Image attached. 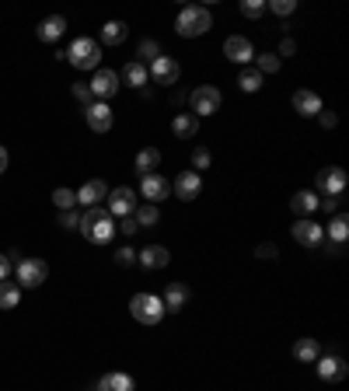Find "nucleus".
Masks as SVG:
<instances>
[{
    "label": "nucleus",
    "mask_w": 349,
    "mask_h": 391,
    "mask_svg": "<svg viewBox=\"0 0 349 391\" xmlns=\"http://www.w3.org/2000/svg\"><path fill=\"white\" fill-rule=\"evenodd\" d=\"M174 28H179V35H182V39H196V35H206V32L213 28V15H210V8L189 4V8H182L179 21H174Z\"/></svg>",
    "instance_id": "f257e3e1"
},
{
    "label": "nucleus",
    "mask_w": 349,
    "mask_h": 391,
    "mask_svg": "<svg viewBox=\"0 0 349 391\" xmlns=\"http://www.w3.org/2000/svg\"><path fill=\"white\" fill-rule=\"evenodd\" d=\"M63 56L77 70H98V63H102V42L98 39H77V42H70V49Z\"/></svg>",
    "instance_id": "f03ea898"
},
{
    "label": "nucleus",
    "mask_w": 349,
    "mask_h": 391,
    "mask_svg": "<svg viewBox=\"0 0 349 391\" xmlns=\"http://www.w3.org/2000/svg\"><path fill=\"white\" fill-rule=\"evenodd\" d=\"M129 311H133V318L140 325H157L164 318V304H161V297H154V293H133Z\"/></svg>",
    "instance_id": "7ed1b4c3"
},
{
    "label": "nucleus",
    "mask_w": 349,
    "mask_h": 391,
    "mask_svg": "<svg viewBox=\"0 0 349 391\" xmlns=\"http://www.w3.org/2000/svg\"><path fill=\"white\" fill-rule=\"evenodd\" d=\"M189 102H193V116H196V119H206V116H217V109H220V102H224V94H220V87L203 84V87L193 91Z\"/></svg>",
    "instance_id": "20e7f679"
},
{
    "label": "nucleus",
    "mask_w": 349,
    "mask_h": 391,
    "mask_svg": "<svg viewBox=\"0 0 349 391\" xmlns=\"http://www.w3.org/2000/svg\"><path fill=\"white\" fill-rule=\"evenodd\" d=\"M15 272H18V286L21 290H35V286H42L49 279V266L42 259H21L15 266Z\"/></svg>",
    "instance_id": "39448f33"
},
{
    "label": "nucleus",
    "mask_w": 349,
    "mask_h": 391,
    "mask_svg": "<svg viewBox=\"0 0 349 391\" xmlns=\"http://www.w3.org/2000/svg\"><path fill=\"white\" fill-rule=\"evenodd\" d=\"M112 217H129L133 210H136V196H133V189L129 185H119V189H109V207H105Z\"/></svg>",
    "instance_id": "423d86ee"
},
{
    "label": "nucleus",
    "mask_w": 349,
    "mask_h": 391,
    "mask_svg": "<svg viewBox=\"0 0 349 391\" xmlns=\"http://www.w3.org/2000/svg\"><path fill=\"white\" fill-rule=\"evenodd\" d=\"M179 73H182V67H179V60H171V56H157L154 63H150V70H147V77H154L161 87H171L174 80H179Z\"/></svg>",
    "instance_id": "0eeeda50"
},
{
    "label": "nucleus",
    "mask_w": 349,
    "mask_h": 391,
    "mask_svg": "<svg viewBox=\"0 0 349 391\" xmlns=\"http://www.w3.org/2000/svg\"><path fill=\"white\" fill-rule=\"evenodd\" d=\"M290 234H294V241L304 245V248H318V245L325 241V227L314 224V220H307V217H301V220L290 227Z\"/></svg>",
    "instance_id": "6e6552de"
},
{
    "label": "nucleus",
    "mask_w": 349,
    "mask_h": 391,
    "mask_svg": "<svg viewBox=\"0 0 349 391\" xmlns=\"http://www.w3.org/2000/svg\"><path fill=\"white\" fill-rule=\"evenodd\" d=\"M105 200H109V185H105L102 178H91V182H84V185L77 189V203L87 207V210H91V207H102Z\"/></svg>",
    "instance_id": "1a4fd4ad"
},
{
    "label": "nucleus",
    "mask_w": 349,
    "mask_h": 391,
    "mask_svg": "<svg viewBox=\"0 0 349 391\" xmlns=\"http://www.w3.org/2000/svg\"><path fill=\"white\" fill-rule=\"evenodd\" d=\"M140 196H143L147 203H154V207H157V203H164L168 196H171V185H168V182L154 171V175H143V178H140Z\"/></svg>",
    "instance_id": "9d476101"
},
{
    "label": "nucleus",
    "mask_w": 349,
    "mask_h": 391,
    "mask_svg": "<svg viewBox=\"0 0 349 391\" xmlns=\"http://www.w3.org/2000/svg\"><path fill=\"white\" fill-rule=\"evenodd\" d=\"M80 234L91 241V245H109L112 238H116V217L112 214H105L102 220H95V224H87V227H80Z\"/></svg>",
    "instance_id": "9b49d317"
},
{
    "label": "nucleus",
    "mask_w": 349,
    "mask_h": 391,
    "mask_svg": "<svg viewBox=\"0 0 349 391\" xmlns=\"http://www.w3.org/2000/svg\"><path fill=\"white\" fill-rule=\"evenodd\" d=\"M314 182H318L321 196H342V192H346V182H349V178H346V171H342V168H335V164H332V168H321Z\"/></svg>",
    "instance_id": "f8f14e48"
},
{
    "label": "nucleus",
    "mask_w": 349,
    "mask_h": 391,
    "mask_svg": "<svg viewBox=\"0 0 349 391\" xmlns=\"http://www.w3.org/2000/svg\"><path fill=\"white\" fill-rule=\"evenodd\" d=\"M87 87H91V94H95V98H102V102H105V98H112L123 84H119V73H116V70H102V67H98Z\"/></svg>",
    "instance_id": "ddd939ff"
},
{
    "label": "nucleus",
    "mask_w": 349,
    "mask_h": 391,
    "mask_svg": "<svg viewBox=\"0 0 349 391\" xmlns=\"http://www.w3.org/2000/svg\"><path fill=\"white\" fill-rule=\"evenodd\" d=\"M84 116H87V126H91L95 133H109L112 130V109H109V102H91L84 109Z\"/></svg>",
    "instance_id": "4468645a"
},
{
    "label": "nucleus",
    "mask_w": 349,
    "mask_h": 391,
    "mask_svg": "<svg viewBox=\"0 0 349 391\" xmlns=\"http://www.w3.org/2000/svg\"><path fill=\"white\" fill-rule=\"evenodd\" d=\"M224 56L234 60V63H241V67H248V63L255 60V49H251V42H248L244 35H231V39L224 42Z\"/></svg>",
    "instance_id": "2eb2a0df"
},
{
    "label": "nucleus",
    "mask_w": 349,
    "mask_h": 391,
    "mask_svg": "<svg viewBox=\"0 0 349 391\" xmlns=\"http://www.w3.org/2000/svg\"><path fill=\"white\" fill-rule=\"evenodd\" d=\"M161 304H164V311H182V308H189V286H186V283H168Z\"/></svg>",
    "instance_id": "dca6fc26"
},
{
    "label": "nucleus",
    "mask_w": 349,
    "mask_h": 391,
    "mask_svg": "<svg viewBox=\"0 0 349 391\" xmlns=\"http://www.w3.org/2000/svg\"><path fill=\"white\" fill-rule=\"evenodd\" d=\"M199 189H203V178L196 175V171H182L179 178H174V196H179V200H196L199 196Z\"/></svg>",
    "instance_id": "f3484780"
},
{
    "label": "nucleus",
    "mask_w": 349,
    "mask_h": 391,
    "mask_svg": "<svg viewBox=\"0 0 349 391\" xmlns=\"http://www.w3.org/2000/svg\"><path fill=\"white\" fill-rule=\"evenodd\" d=\"M349 374L346 360L342 356H318V377L321 381H342Z\"/></svg>",
    "instance_id": "a211bd4d"
},
{
    "label": "nucleus",
    "mask_w": 349,
    "mask_h": 391,
    "mask_svg": "<svg viewBox=\"0 0 349 391\" xmlns=\"http://www.w3.org/2000/svg\"><path fill=\"white\" fill-rule=\"evenodd\" d=\"M136 262L147 266V269H164V266L171 262V252H168L164 245H150V248L136 252Z\"/></svg>",
    "instance_id": "6ab92c4d"
},
{
    "label": "nucleus",
    "mask_w": 349,
    "mask_h": 391,
    "mask_svg": "<svg viewBox=\"0 0 349 391\" xmlns=\"http://www.w3.org/2000/svg\"><path fill=\"white\" fill-rule=\"evenodd\" d=\"M294 109H297L301 116H318V112H321V98H318L314 91L301 87V91H294Z\"/></svg>",
    "instance_id": "aec40b11"
},
{
    "label": "nucleus",
    "mask_w": 349,
    "mask_h": 391,
    "mask_svg": "<svg viewBox=\"0 0 349 391\" xmlns=\"http://www.w3.org/2000/svg\"><path fill=\"white\" fill-rule=\"evenodd\" d=\"M63 32H66V21H63L60 15H49V18L39 21V28H35V35H39L42 42H56Z\"/></svg>",
    "instance_id": "412c9836"
},
{
    "label": "nucleus",
    "mask_w": 349,
    "mask_h": 391,
    "mask_svg": "<svg viewBox=\"0 0 349 391\" xmlns=\"http://www.w3.org/2000/svg\"><path fill=\"white\" fill-rule=\"evenodd\" d=\"M171 130H174V137H179V140H193L199 133V119L189 116V112H179V116H174V123H171Z\"/></svg>",
    "instance_id": "4be33fe9"
},
{
    "label": "nucleus",
    "mask_w": 349,
    "mask_h": 391,
    "mask_svg": "<svg viewBox=\"0 0 349 391\" xmlns=\"http://www.w3.org/2000/svg\"><path fill=\"white\" fill-rule=\"evenodd\" d=\"M290 210L297 214V217H307V214H314L318 210V192H307V189H301L294 200H290Z\"/></svg>",
    "instance_id": "5701e85b"
},
{
    "label": "nucleus",
    "mask_w": 349,
    "mask_h": 391,
    "mask_svg": "<svg viewBox=\"0 0 349 391\" xmlns=\"http://www.w3.org/2000/svg\"><path fill=\"white\" fill-rule=\"evenodd\" d=\"M95 391H133V377L129 374H119V370L116 374H105Z\"/></svg>",
    "instance_id": "b1692460"
},
{
    "label": "nucleus",
    "mask_w": 349,
    "mask_h": 391,
    "mask_svg": "<svg viewBox=\"0 0 349 391\" xmlns=\"http://www.w3.org/2000/svg\"><path fill=\"white\" fill-rule=\"evenodd\" d=\"M18 301H21V286L15 279H0V308L11 311V308H18Z\"/></svg>",
    "instance_id": "393cba45"
},
{
    "label": "nucleus",
    "mask_w": 349,
    "mask_h": 391,
    "mask_svg": "<svg viewBox=\"0 0 349 391\" xmlns=\"http://www.w3.org/2000/svg\"><path fill=\"white\" fill-rule=\"evenodd\" d=\"M126 35H129V28H126L123 21H105V25H102V42H105V46H123Z\"/></svg>",
    "instance_id": "a878e982"
},
{
    "label": "nucleus",
    "mask_w": 349,
    "mask_h": 391,
    "mask_svg": "<svg viewBox=\"0 0 349 391\" xmlns=\"http://www.w3.org/2000/svg\"><path fill=\"white\" fill-rule=\"evenodd\" d=\"M154 168H161V150L157 147H143L136 154V171L140 175H154Z\"/></svg>",
    "instance_id": "bb28decb"
},
{
    "label": "nucleus",
    "mask_w": 349,
    "mask_h": 391,
    "mask_svg": "<svg viewBox=\"0 0 349 391\" xmlns=\"http://www.w3.org/2000/svg\"><path fill=\"white\" fill-rule=\"evenodd\" d=\"M318 356H321V349H318L314 339H297V342H294V360H301V363H314Z\"/></svg>",
    "instance_id": "cd10ccee"
},
{
    "label": "nucleus",
    "mask_w": 349,
    "mask_h": 391,
    "mask_svg": "<svg viewBox=\"0 0 349 391\" xmlns=\"http://www.w3.org/2000/svg\"><path fill=\"white\" fill-rule=\"evenodd\" d=\"M123 77H126V84H133V87H143L150 77H147V67L140 63V60H129L126 63V70H123Z\"/></svg>",
    "instance_id": "c85d7f7f"
},
{
    "label": "nucleus",
    "mask_w": 349,
    "mask_h": 391,
    "mask_svg": "<svg viewBox=\"0 0 349 391\" xmlns=\"http://www.w3.org/2000/svg\"><path fill=\"white\" fill-rule=\"evenodd\" d=\"M133 220H136V227H154V224L161 220V210H157L154 203H143V207L133 210Z\"/></svg>",
    "instance_id": "c756f323"
},
{
    "label": "nucleus",
    "mask_w": 349,
    "mask_h": 391,
    "mask_svg": "<svg viewBox=\"0 0 349 391\" xmlns=\"http://www.w3.org/2000/svg\"><path fill=\"white\" fill-rule=\"evenodd\" d=\"M328 238H332L335 245H342V241L349 238V217H346V214H339V217L328 220Z\"/></svg>",
    "instance_id": "7c9ffc66"
},
{
    "label": "nucleus",
    "mask_w": 349,
    "mask_h": 391,
    "mask_svg": "<svg viewBox=\"0 0 349 391\" xmlns=\"http://www.w3.org/2000/svg\"><path fill=\"white\" fill-rule=\"evenodd\" d=\"M238 87H241V91H248V94H255V91L262 87V73H258V70H251V67H244V70H241V77H238Z\"/></svg>",
    "instance_id": "2f4dec72"
},
{
    "label": "nucleus",
    "mask_w": 349,
    "mask_h": 391,
    "mask_svg": "<svg viewBox=\"0 0 349 391\" xmlns=\"http://www.w3.org/2000/svg\"><path fill=\"white\" fill-rule=\"evenodd\" d=\"M53 203H56L60 214H63V210H73V207H77V192H73V189H56V192H53Z\"/></svg>",
    "instance_id": "473e14b6"
},
{
    "label": "nucleus",
    "mask_w": 349,
    "mask_h": 391,
    "mask_svg": "<svg viewBox=\"0 0 349 391\" xmlns=\"http://www.w3.org/2000/svg\"><path fill=\"white\" fill-rule=\"evenodd\" d=\"M280 67H283V60L276 53H262L258 56V73H276Z\"/></svg>",
    "instance_id": "72a5a7b5"
},
{
    "label": "nucleus",
    "mask_w": 349,
    "mask_h": 391,
    "mask_svg": "<svg viewBox=\"0 0 349 391\" xmlns=\"http://www.w3.org/2000/svg\"><path fill=\"white\" fill-rule=\"evenodd\" d=\"M210 164H213V154H210L206 147H196V150H193V171L199 175V171H206Z\"/></svg>",
    "instance_id": "f704fd0d"
},
{
    "label": "nucleus",
    "mask_w": 349,
    "mask_h": 391,
    "mask_svg": "<svg viewBox=\"0 0 349 391\" xmlns=\"http://www.w3.org/2000/svg\"><path fill=\"white\" fill-rule=\"evenodd\" d=\"M241 15H244V18H262V15H266V0H244V4H241Z\"/></svg>",
    "instance_id": "c9c22d12"
},
{
    "label": "nucleus",
    "mask_w": 349,
    "mask_h": 391,
    "mask_svg": "<svg viewBox=\"0 0 349 391\" xmlns=\"http://www.w3.org/2000/svg\"><path fill=\"white\" fill-rule=\"evenodd\" d=\"M266 8H273V15H280V18H287V15H294V11H297L294 0H269Z\"/></svg>",
    "instance_id": "e433bc0d"
},
{
    "label": "nucleus",
    "mask_w": 349,
    "mask_h": 391,
    "mask_svg": "<svg viewBox=\"0 0 349 391\" xmlns=\"http://www.w3.org/2000/svg\"><path fill=\"white\" fill-rule=\"evenodd\" d=\"M157 56H161V46H157V42H150V39H143V42H140V63H143V60H150V63H154Z\"/></svg>",
    "instance_id": "4c0bfd02"
},
{
    "label": "nucleus",
    "mask_w": 349,
    "mask_h": 391,
    "mask_svg": "<svg viewBox=\"0 0 349 391\" xmlns=\"http://www.w3.org/2000/svg\"><path fill=\"white\" fill-rule=\"evenodd\" d=\"M73 98H77L80 105H91L95 102V94H91V87H87V84H73Z\"/></svg>",
    "instance_id": "58836bf2"
},
{
    "label": "nucleus",
    "mask_w": 349,
    "mask_h": 391,
    "mask_svg": "<svg viewBox=\"0 0 349 391\" xmlns=\"http://www.w3.org/2000/svg\"><path fill=\"white\" fill-rule=\"evenodd\" d=\"M60 227H63V231H77V227H80V217H77L73 210H63V214H60Z\"/></svg>",
    "instance_id": "ea45409f"
},
{
    "label": "nucleus",
    "mask_w": 349,
    "mask_h": 391,
    "mask_svg": "<svg viewBox=\"0 0 349 391\" xmlns=\"http://www.w3.org/2000/svg\"><path fill=\"white\" fill-rule=\"evenodd\" d=\"M255 255H258V259H276V255H280V248H276L273 241H262V245L255 248Z\"/></svg>",
    "instance_id": "a19ab883"
},
{
    "label": "nucleus",
    "mask_w": 349,
    "mask_h": 391,
    "mask_svg": "<svg viewBox=\"0 0 349 391\" xmlns=\"http://www.w3.org/2000/svg\"><path fill=\"white\" fill-rule=\"evenodd\" d=\"M133 262H136V252H133V248H119V252H116V266L126 269V266H133Z\"/></svg>",
    "instance_id": "79ce46f5"
},
{
    "label": "nucleus",
    "mask_w": 349,
    "mask_h": 391,
    "mask_svg": "<svg viewBox=\"0 0 349 391\" xmlns=\"http://www.w3.org/2000/svg\"><path fill=\"white\" fill-rule=\"evenodd\" d=\"M318 207L328 210V214H335V210L342 207V196H325V200H318Z\"/></svg>",
    "instance_id": "37998d69"
},
{
    "label": "nucleus",
    "mask_w": 349,
    "mask_h": 391,
    "mask_svg": "<svg viewBox=\"0 0 349 391\" xmlns=\"http://www.w3.org/2000/svg\"><path fill=\"white\" fill-rule=\"evenodd\" d=\"M318 123H321L325 130H332V126L339 123V116H335V112H325V109H321V112H318Z\"/></svg>",
    "instance_id": "c03bdc74"
},
{
    "label": "nucleus",
    "mask_w": 349,
    "mask_h": 391,
    "mask_svg": "<svg viewBox=\"0 0 349 391\" xmlns=\"http://www.w3.org/2000/svg\"><path fill=\"white\" fill-rule=\"evenodd\" d=\"M116 231H123V234H136V220H133V214H129V217H123Z\"/></svg>",
    "instance_id": "a18cd8bd"
},
{
    "label": "nucleus",
    "mask_w": 349,
    "mask_h": 391,
    "mask_svg": "<svg viewBox=\"0 0 349 391\" xmlns=\"http://www.w3.org/2000/svg\"><path fill=\"white\" fill-rule=\"evenodd\" d=\"M11 269H15V266L8 262V255H4V252H0V279H8V276H11Z\"/></svg>",
    "instance_id": "49530a36"
},
{
    "label": "nucleus",
    "mask_w": 349,
    "mask_h": 391,
    "mask_svg": "<svg viewBox=\"0 0 349 391\" xmlns=\"http://www.w3.org/2000/svg\"><path fill=\"white\" fill-rule=\"evenodd\" d=\"M294 53H297L294 39H283V42H280V56H294Z\"/></svg>",
    "instance_id": "de8ad7c7"
},
{
    "label": "nucleus",
    "mask_w": 349,
    "mask_h": 391,
    "mask_svg": "<svg viewBox=\"0 0 349 391\" xmlns=\"http://www.w3.org/2000/svg\"><path fill=\"white\" fill-rule=\"evenodd\" d=\"M4 171H8V150L0 147V175H4Z\"/></svg>",
    "instance_id": "09e8293b"
}]
</instances>
